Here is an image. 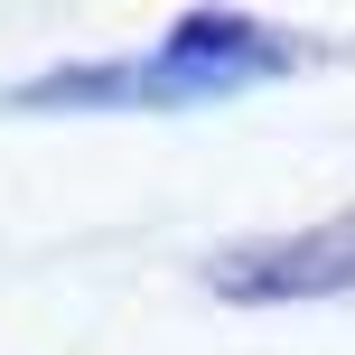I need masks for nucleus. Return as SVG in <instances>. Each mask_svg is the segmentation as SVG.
<instances>
[{
    "label": "nucleus",
    "instance_id": "obj_2",
    "mask_svg": "<svg viewBox=\"0 0 355 355\" xmlns=\"http://www.w3.org/2000/svg\"><path fill=\"white\" fill-rule=\"evenodd\" d=\"M346 281H355V225L300 234V243H252L215 262L225 300H300V290H346Z\"/></svg>",
    "mask_w": 355,
    "mask_h": 355
},
{
    "label": "nucleus",
    "instance_id": "obj_1",
    "mask_svg": "<svg viewBox=\"0 0 355 355\" xmlns=\"http://www.w3.org/2000/svg\"><path fill=\"white\" fill-rule=\"evenodd\" d=\"M300 56H309V47H300L290 28H271V19L187 10V19L159 37V56H141V66H103V75H47V85H28V103H206V94L271 85V75H290Z\"/></svg>",
    "mask_w": 355,
    "mask_h": 355
}]
</instances>
